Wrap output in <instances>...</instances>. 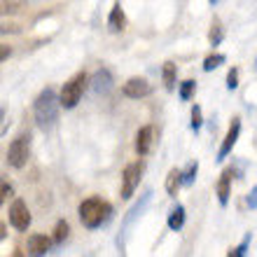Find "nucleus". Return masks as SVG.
Instances as JSON below:
<instances>
[{"mask_svg": "<svg viewBox=\"0 0 257 257\" xmlns=\"http://www.w3.org/2000/svg\"><path fill=\"white\" fill-rule=\"evenodd\" d=\"M59 108H61V96H56V91L52 87L42 89L38 94V98L33 103V112H35V122H38V126L42 131H49L56 124Z\"/></svg>", "mask_w": 257, "mask_h": 257, "instance_id": "1", "label": "nucleus"}, {"mask_svg": "<svg viewBox=\"0 0 257 257\" xmlns=\"http://www.w3.org/2000/svg\"><path fill=\"white\" fill-rule=\"evenodd\" d=\"M77 210H80V220L87 229L101 227V224H105L110 220V215H112V206H110L108 201H103L101 196H89V199H84Z\"/></svg>", "mask_w": 257, "mask_h": 257, "instance_id": "2", "label": "nucleus"}, {"mask_svg": "<svg viewBox=\"0 0 257 257\" xmlns=\"http://www.w3.org/2000/svg\"><path fill=\"white\" fill-rule=\"evenodd\" d=\"M87 84H89V75L82 70V73H75L70 80L63 84V89H61V108H66V110H73L77 103L82 101V94H84V89H87Z\"/></svg>", "mask_w": 257, "mask_h": 257, "instance_id": "3", "label": "nucleus"}, {"mask_svg": "<svg viewBox=\"0 0 257 257\" xmlns=\"http://www.w3.org/2000/svg\"><path fill=\"white\" fill-rule=\"evenodd\" d=\"M28 157H31V134H21L7 148V164L12 169H24L28 164Z\"/></svg>", "mask_w": 257, "mask_h": 257, "instance_id": "4", "label": "nucleus"}, {"mask_svg": "<svg viewBox=\"0 0 257 257\" xmlns=\"http://www.w3.org/2000/svg\"><path fill=\"white\" fill-rule=\"evenodd\" d=\"M143 171H145V164L143 162H131L126 169H124V173H122V190H119V194H122L124 201H128V199L134 196V192L138 190L141 178H143Z\"/></svg>", "mask_w": 257, "mask_h": 257, "instance_id": "5", "label": "nucleus"}, {"mask_svg": "<svg viewBox=\"0 0 257 257\" xmlns=\"http://www.w3.org/2000/svg\"><path fill=\"white\" fill-rule=\"evenodd\" d=\"M31 210H28L26 201L24 199H14L12 206H10V224H12L17 231H26L31 227Z\"/></svg>", "mask_w": 257, "mask_h": 257, "instance_id": "6", "label": "nucleus"}, {"mask_svg": "<svg viewBox=\"0 0 257 257\" xmlns=\"http://www.w3.org/2000/svg\"><path fill=\"white\" fill-rule=\"evenodd\" d=\"M238 136H241V119L234 117L231 124H229V128H227V136H224L222 145H220V150H217V162H224V159L231 155V150H234V145H236Z\"/></svg>", "mask_w": 257, "mask_h": 257, "instance_id": "7", "label": "nucleus"}, {"mask_svg": "<svg viewBox=\"0 0 257 257\" xmlns=\"http://www.w3.org/2000/svg\"><path fill=\"white\" fill-rule=\"evenodd\" d=\"M122 94L126 96V98H145V96L152 94V87H150V82L143 80V77H128L122 84Z\"/></svg>", "mask_w": 257, "mask_h": 257, "instance_id": "8", "label": "nucleus"}, {"mask_svg": "<svg viewBox=\"0 0 257 257\" xmlns=\"http://www.w3.org/2000/svg\"><path fill=\"white\" fill-rule=\"evenodd\" d=\"M112 87H115V77H112V73H110L108 68L96 70L94 77H91V89H94V94L105 96L112 91Z\"/></svg>", "mask_w": 257, "mask_h": 257, "instance_id": "9", "label": "nucleus"}, {"mask_svg": "<svg viewBox=\"0 0 257 257\" xmlns=\"http://www.w3.org/2000/svg\"><path fill=\"white\" fill-rule=\"evenodd\" d=\"M152 143H155V126L145 124L143 128H138V134H136V152H138V157L148 155L152 150Z\"/></svg>", "mask_w": 257, "mask_h": 257, "instance_id": "10", "label": "nucleus"}, {"mask_svg": "<svg viewBox=\"0 0 257 257\" xmlns=\"http://www.w3.org/2000/svg\"><path fill=\"white\" fill-rule=\"evenodd\" d=\"M231 178H234V169H224V171H222V176H220V180H217L215 194H217V201H220V206H227V203H229Z\"/></svg>", "mask_w": 257, "mask_h": 257, "instance_id": "11", "label": "nucleus"}, {"mask_svg": "<svg viewBox=\"0 0 257 257\" xmlns=\"http://www.w3.org/2000/svg\"><path fill=\"white\" fill-rule=\"evenodd\" d=\"M52 241L54 238L45 236V234H33L28 238V255H47L52 248Z\"/></svg>", "mask_w": 257, "mask_h": 257, "instance_id": "12", "label": "nucleus"}, {"mask_svg": "<svg viewBox=\"0 0 257 257\" xmlns=\"http://www.w3.org/2000/svg\"><path fill=\"white\" fill-rule=\"evenodd\" d=\"M108 26H110V31H115V33H119V31L126 28V14H124V7L119 5V3H115L112 10H110Z\"/></svg>", "mask_w": 257, "mask_h": 257, "instance_id": "13", "label": "nucleus"}, {"mask_svg": "<svg viewBox=\"0 0 257 257\" xmlns=\"http://www.w3.org/2000/svg\"><path fill=\"white\" fill-rule=\"evenodd\" d=\"M183 185H185L183 171H180V169H171L169 176H166V183H164V187H166V194H169V196H176L178 190H180Z\"/></svg>", "mask_w": 257, "mask_h": 257, "instance_id": "14", "label": "nucleus"}, {"mask_svg": "<svg viewBox=\"0 0 257 257\" xmlns=\"http://www.w3.org/2000/svg\"><path fill=\"white\" fill-rule=\"evenodd\" d=\"M162 80L166 91H176V80H178V68L173 61H166L162 68Z\"/></svg>", "mask_w": 257, "mask_h": 257, "instance_id": "15", "label": "nucleus"}, {"mask_svg": "<svg viewBox=\"0 0 257 257\" xmlns=\"http://www.w3.org/2000/svg\"><path fill=\"white\" fill-rule=\"evenodd\" d=\"M224 38V26L222 21H220V17H213V24H210V31H208V40L213 47H217L220 42H222Z\"/></svg>", "mask_w": 257, "mask_h": 257, "instance_id": "16", "label": "nucleus"}, {"mask_svg": "<svg viewBox=\"0 0 257 257\" xmlns=\"http://www.w3.org/2000/svg\"><path fill=\"white\" fill-rule=\"evenodd\" d=\"M183 224H185V206L176 203V208L169 213V227L173 231H178V229H183Z\"/></svg>", "mask_w": 257, "mask_h": 257, "instance_id": "17", "label": "nucleus"}, {"mask_svg": "<svg viewBox=\"0 0 257 257\" xmlns=\"http://www.w3.org/2000/svg\"><path fill=\"white\" fill-rule=\"evenodd\" d=\"M68 236H70V227H68L66 220H59L56 227H54V236H52L54 238V243H63Z\"/></svg>", "mask_w": 257, "mask_h": 257, "instance_id": "18", "label": "nucleus"}, {"mask_svg": "<svg viewBox=\"0 0 257 257\" xmlns=\"http://www.w3.org/2000/svg\"><path fill=\"white\" fill-rule=\"evenodd\" d=\"M224 61H227V59H224V54H208L206 59H203V70H206V73H210V70H215V68L222 66Z\"/></svg>", "mask_w": 257, "mask_h": 257, "instance_id": "19", "label": "nucleus"}, {"mask_svg": "<svg viewBox=\"0 0 257 257\" xmlns=\"http://www.w3.org/2000/svg\"><path fill=\"white\" fill-rule=\"evenodd\" d=\"M194 91H196V82L194 80H185V82H180V87H178V94H180L183 101H190L192 96H194Z\"/></svg>", "mask_w": 257, "mask_h": 257, "instance_id": "20", "label": "nucleus"}, {"mask_svg": "<svg viewBox=\"0 0 257 257\" xmlns=\"http://www.w3.org/2000/svg\"><path fill=\"white\" fill-rule=\"evenodd\" d=\"M3 14H17L21 7H26V0H3Z\"/></svg>", "mask_w": 257, "mask_h": 257, "instance_id": "21", "label": "nucleus"}, {"mask_svg": "<svg viewBox=\"0 0 257 257\" xmlns=\"http://www.w3.org/2000/svg\"><path fill=\"white\" fill-rule=\"evenodd\" d=\"M201 124H203L201 105H194V108H192V122H190L192 131H194V134H199V128H201Z\"/></svg>", "mask_w": 257, "mask_h": 257, "instance_id": "22", "label": "nucleus"}, {"mask_svg": "<svg viewBox=\"0 0 257 257\" xmlns=\"http://www.w3.org/2000/svg\"><path fill=\"white\" fill-rule=\"evenodd\" d=\"M248 245H250V234H245V238L241 241V245H238V248H234V250H229L227 255H229V257H243L245 252H248Z\"/></svg>", "mask_w": 257, "mask_h": 257, "instance_id": "23", "label": "nucleus"}, {"mask_svg": "<svg viewBox=\"0 0 257 257\" xmlns=\"http://www.w3.org/2000/svg\"><path fill=\"white\" fill-rule=\"evenodd\" d=\"M196 171H199V162H192L190 166H187V171H185V173H183V180H185V185H192V183H194Z\"/></svg>", "mask_w": 257, "mask_h": 257, "instance_id": "24", "label": "nucleus"}, {"mask_svg": "<svg viewBox=\"0 0 257 257\" xmlns=\"http://www.w3.org/2000/svg\"><path fill=\"white\" fill-rule=\"evenodd\" d=\"M238 87V68H231L229 73H227V89L234 91Z\"/></svg>", "mask_w": 257, "mask_h": 257, "instance_id": "25", "label": "nucleus"}, {"mask_svg": "<svg viewBox=\"0 0 257 257\" xmlns=\"http://www.w3.org/2000/svg\"><path fill=\"white\" fill-rule=\"evenodd\" d=\"M3 196H0V199H3V201H5V199H10V196H14V190H12V185L10 183H3Z\"/></svg>", "mask_w": 257, "mask_h": 257, "instance_id": "26", "label": "nucleus"}, {"mask_svg": "<svg viewBox=\"0 0 257 257\" xmlns=\"http://www.w3.org/2000/svg\"><path fill=\"white\" fill-rule=\"evenodd\" d=\"M248 206H250V208H257V185L250 190V194H248Z\"/></svg>", "mask_w": 257, "mask_h": 257, "instance_id": "27", "label": "nucleus"}, {"mask_svg": "<svg viewBox=\"0 0 257 257\" xmlns=\"http://www.w3.org/2000/svg\"><path fill=\"white\" fill-rule=\"evenodd\" d=\"M12 54V47H7V45H3V52H0V59L3 61H7V56Z\"/></svg>", "mask_w": 257, "mask_h": 257, "instance_id": "28", "label": "nucleus"}, {"mask_svg": "<svg viewBox=\"0 0 257 257\" xmlns=\"http://www.w3.org/2000/svg\"><path fill=\"white\" fill-rule=\"evenodd\" d=\"M17 31H19V28L14 26V24H5V26H3V33H17Z\"/></svg>", "mask_w": 257, "mask_h": 257, "instance_id": "29", "label": "nucleus"}, {"mask_svg": "<svg viewBox=\"0 0 257 257\" xmlns=\"http://www.w3.org/2000/svg\"><path fill=\"white\" fill-rule=\"evenodd\" d=\"M7 231H5V222H0V238H5Z\"/></svg>", "mask_w": 257, "mask_h": 257, "instance_id": "30", "label": "nucleus"}, {"mask_svg": "<svg viewBox=\"0 0 257 257\" xmlns=\"http://www.w3.org/2000/svg\"><path fill=\"white\" fill-rule=\"evenodd\" d=\"M208 3H210V5H215V3H217V0H208Z\"/></svg>", "mask_w": 257, "mask_h": 257, "instance_id": "31", "label": "nucleus"}, {"mask_svg": "<svg viewBox=\"0 0 257 257\" xmlns=\"http://www.w3.org/2000/svg\"><path fill=\"white\" fill-rule=\"evenodd\" d=\"M255 68H257V59H255Z\"/></svg>", "mask_w": 257, "mask_h": 257, "instance_id": "32", "label": "nucleus"}]
</instances>
